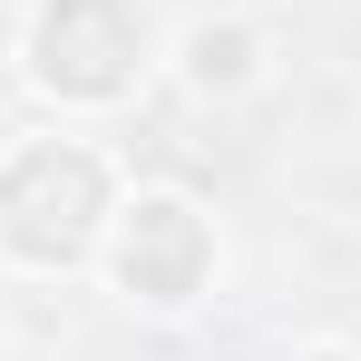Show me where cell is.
Listing matches in <instances>:
<instances>
[{"instance_id":"obj_1","label":"cell","mask_w":361,"mask_h":361,"mask_svg":"<svg viewBox=\"0 0 361 361\" xmlns=\"http://www.w3.org/2000/svg\"><path fill=\"white\" fill-rule=\"evenodd\" d=\"M118 195H108V166L68 137H30L0 157V254H20L30 274H68L88 244L108 235Z\"/></svg>"},{"instance_id":"obj_4","label":"cell","mask_w":361,"mask_h":361,"mask_svg":"<svg viewBox=\"0 0 361 361\" xmlns=\"http://www.w3.org/2000/svg\"><path fill=\"white\" fill-rule=\"evenodd\" d=\"M176 68H185V88H254V68H264V39H254L244 20H195Z\"/></svg>"},{"instance_id":"obj_3","label":"cell","mask_w":361,"mask_h":361,"mask_svg":"<svg viewBox=\"0 0 361 361\" xmlns=\"http://www.w3.org/2000/svg\"><path fill=\"white\" fill-rule=\"evenodd\" d=\"M108 264H118V293H137L147 312H185L215 274V225L185 195H137L108 215Z\"/></svg>"},{"instance_id":"obj_5","label":"cell","mask_w":361,"mask_h":361,"mask_svg":"<svg viewBox=\"0 0 361 361\" xmlns=\"http://www.w3.org/2000/svg\"><path fill=\"white\" fill-rule=\"evenodd\" d=\"M302 361H352V352H342V342H322V352H302Z\"/></svg>"},{"instance_id":"obj_2","label":"cell","mask_w":361,"mask_h":361,"mask_svg":"<svg viewBox=\"0 0 361 361\" xmlns=\"http://www.w3.org/2000/svg\"><path fill=\"white\" fill-rule=\"evenodd\" d=\"M147 68V10L137 0H39L30 10V78L68 108H108Z\"/></svg>"}]
</instances>
